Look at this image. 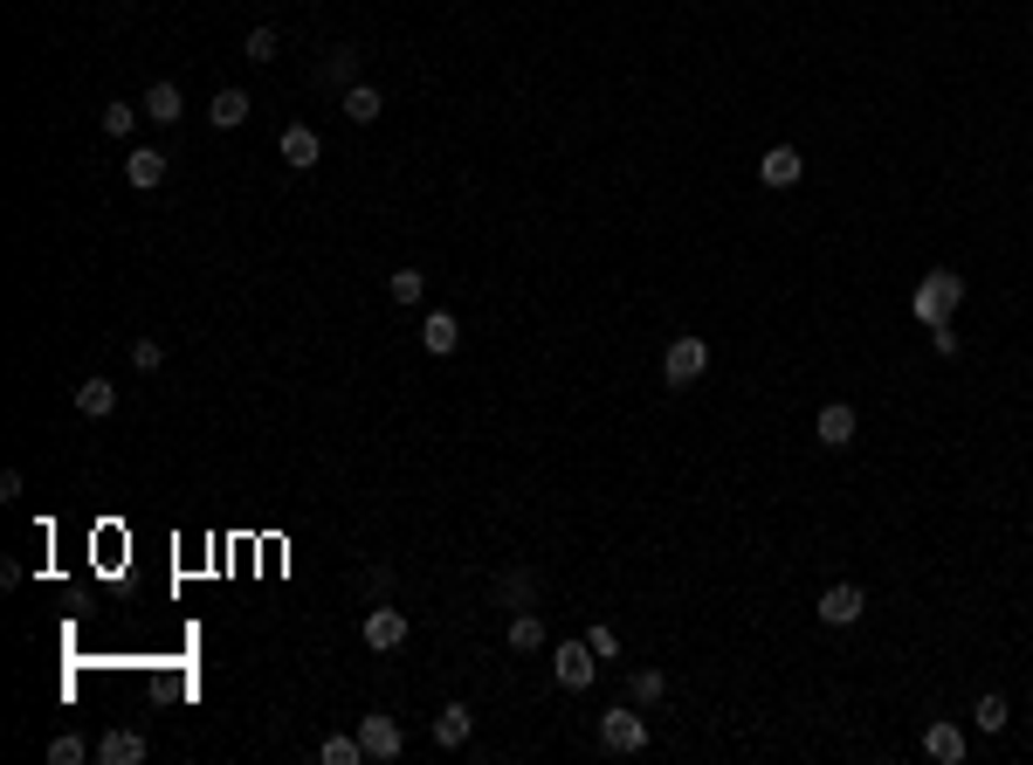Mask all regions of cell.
<instances>
[{
    "label": "cell",
    "mask_w": 1033,
    "mask_h": 765,
    "mask_svg": "<svg viewBox=\"0 0 1033 765\" xmlns=\"http://www.w3.org/2000/svg\"><path fill=\"white\" fill-rule=\"evenodd\" d=\"M965 290H971V284H965L958 269H930L923 284H917V297H910V318H917L923 331H937V324H951V311L965 303Z\"/></svg>",
    "instance_id": "cell-1"
},
{
    "label": "cell",
    "mask_w": 1033,
    "mask_h": 765,
    "mask_svg": "<svg viewBox=\"0 0 1033 765\" xmlns=\"http://www.w3.org/2000/svg\"><path fill=\"white\" fill-rule=\"evenodd\" d=\"M703 373H710V345L696 339V331L668 339V352H662V379H668V387H696Z\"/></svg>",
    "instance_id": "cell-2"
},
{
    "label": "cell",
    "mask_w": 1033,
    "mask_h": 765,
    "mask_svg": "<svg viewBox=\"0 0 1033 765\" xmlns=\"http://www.w3.org/2000/svg\"><path fill=\"white\" fill-rule=\"evenodd\" d=\"M600 745L620 752V758H627V752H648V718H641V703H634V710H627V703L607 710V718H600Z\"/></svg>",
    "instance_id": "cell-3"
},
{
    "label": "cell",
    "mask_w": 1033,
    "mask_h": 765,
    "mask_svg": "<svg viewBox=\"0 0 1033 765\" xmlns=\"http://www.w3.org/2000/svg\"><path fill=\"white\" fill-rule=\"evenodd\" d=\"M813 614H820L826 628H855V621L868 614V594H862L855 579H841V586H826V594L813 600Z\"/></svg>",
    "instance_id": "cell-4"
},
{
    "label": "cell",
    "mask_w": 1033,
    "mask_h": 765,
    "mask_svg": "<svg viewBox=\"0 0 1033 765\" xmlns=\"http://www.w3.org/2000/svg\"><path fill=\"white\" fill-rule=\"evenodd\" d=\"M552 676L565 683V690H592V676H600V655H592L586 642H558V648H552Z\"/></svg>",
    "instance_id": "cell-5"
},
{
    "label": "cell",
    "mask_w": 1033,
    "mask_h": 765,
    "mask_svg": "<svg viewBox=\"0 0 1033 765\" xmlns=\"http://www.w3.org/2000/svg\"><path fill=\"white\" fill-rule=\"evenodd\" d=\"M358 745H366V758H400L407 752V731H400V718H386V710H373V718H358Z\"/></svg>",
    "instance_id": "cell-6"
},
{
    "label": "cell",
    "mask_w": 1033,
    "mask_h": 765,
    "mask_svg": "<svg viewBox=\"0 0 1033 765\" xmlns=\"http://www.w3.org/2000/svg\"><path fill=\"white\" fill-rule=\"evenodd\" d=\"M358 634H366V648L393 655L407 642V614H400V607H366V628H358Z\"/></svg>",
    "instance_id": "cell-7"
},
{
    "label": "cell",
    "mask_w": 1033,
    "mask_h": 765,
    "mask_svg": "<svg viewBox=\"0 0 1033 765\" xmlns=\"http://www.w3.org/2000/svg\"><path fill=\"white\" fill-rule=\"evenodd\" d=\"M813 435H820V448H847L862 435V414L847 400H834V407H820V421H813Z\"/></svg>",
    "instance_id": "cell-8"
},
{
    "label": "cell",
    "mask_w": 1033,
    "mask_h": 765,
    "mask_svg": "<svg viewBox=\"0 0 1033 765\" xmlns=\"http://www.w3.org/2000/svg\"><path fill=\"white\" fill-rule=\"evenodd\" d=\"M145 752H152V745H145L138 731H124V724L97 738V765H145Z\"/></svg>",
    "instance_id": "cell-9"
},
{
    "label": "cell",
    "mask_w": 1033,
    "mask_h": 765,
    "mask_svg": "<svg viewBox=\"0 0 1033 765\" xmlns=\"http://www.w3.org/2000/svg\"><path fill=\"white\" fill-rule=\"evenodd\" d=\"M318 159H324V138H318V124H290V132H282V166L310 173Z\"/></svg>",
    "instance_id": "cell-10"
},
{
    "label": "cell",
    "mask_w": 1033,
    "mask_h": 765,
    "mask_svg": "<svg viewBox=\"0 0 1033 765\" xmlns=\"http://www.w3.org/2000/svg\"><path fill=\"white\" fill-rule=\"evenodd\" d=\"M799 173H807L799 145H771L765 159H758V180H765V187H799Z\"/></svg>",
    "instance_id": "cell-11"
},
{
    "label": "cell",
    "mask_w": 1033,
    "mask_h": 765,
    "mask_svg": "<svg viewBox=\"0 0 1033 765\" xmlns=\"http://www.w3.org/2000/svg\"><path fill=\"white\" fill-rule=\"evenodd\" d=\"M923 752L937 758V765H958V758H965V724H951V718L923 724Z\"/></svg>",
    "instance_id": "cell-12"
},
{
    "label": "cell",
    "mask_w": 1033,
    "mask_h": 765,
    "mask_svg": "<svg viewBox=\"0 0 1033 765\" xmlns=\"http://www.w3.org/2000/svg\"><path fill=\"white\" fill-rule=\"evenodd\" d=\"M138 111H145L152 124H179V118H187V97H179V84H152Z\"/></svg>",
    "instance_id": "cell-13"
},
{
    "label": "cell",
    "mask_w": 1033,
    "mask_h": 765,
    "mask_svg": "<svg viewBox=\"0 0 1033 765\" xmlns=\"http://www.w3.org/2000/svg\"><path fill=\"white\" fill-rule=\"evenodd\" d=\"M421 345L434 352V359H448V352L462 345V324H455V311H427V324H421Z\"/></svg>",
    "instance_id": "cell-14"
},
{
    "label": "cell",
    "mask_w": 1033,
    "mask_h": 765,
    "mask_svg": "<svg viewBox=\"0 0 1033 765\" xmlns=\"http://www.w3.org/2000/svg\"><path fill=\"white\" fill-rule=\"evenodd\" d=\"M469 731H476V710H469V703H448L442 718H434V745L455 752V745H469Z\"/></svg>",
    "instance_id": "cell-15"
},
{
    "label": "cell",
    "mask_w": 1033,
    "mask_h": 765,
    "mask_svg": "<svg viewBox=\"0 0 1033 765\" xmlns=\"http://www.w3.org/2000/svg\"><path fill=\"white\" fill-rule=\"evenodd\" d=\"M489 600H497V607H537V573H497Z\"/></svg>",
    "instance_id": "cell-16"
},
{
    "label": "cell",
    "mask_w": 1033,
    "mask_h": 765,
    "mask_svg": "<svg viewBox=\"0 0 1033 765\" xmlns=\"http://www.w3.org/2000/svg\"><path fill=\"white\" fill-rule=\"evenodd\" d=\"M207 118H214L221 132H235V124H248V90H235V84H227V90H214V104H207Z\"/></svg>",
    "instance_id": "cell-17"
},
{
    "label": "cell",
    "mask_w": 1033,
    "mask_h": 765,
    "mask_svg": "<svg viewBox=\"0 0 1033 765\" xmlns=\"http://www.w3.org/2000/svg\"><path fill=\"white\" fill-rule=\"evenodd\" d=\"M124 180H132V187H159V180H166V152H152V145H138L132 159H124Z\"/></svg>",
    "instance_id": "cell-18"
},
{
    "label": "cell",
    "mask_w": 1033,
    "mask_h": 765,
    "mask_svg": "<svg viewBox=\"0 0 1033 765\" xmlns=\"http://www.w3.org/2000/svg\"><path fill=\"white\" fill-rule=\"evenodd\" d=\"M118 407V387L111 379H84V387H76V414H90V421H103Z\"/></svg>",
    "instance_id": "cell-19"
},
{
    "label": "cell",
    "mask_w": 1033,
    "mask_h": 765,
    "mask_svg": "<svg viewBox=\"0 0 1033 765\" xmlns=\"http://www.w3.org/2000/svg\"><path fill=\"white\" fill-rule=\"evenodd\" d=\"M379 111H386V97H379L373 84H352V90H345V118H352V124H373Z\"/></svg>",
    "instance_id": "cell-20"
},
{
    "label": "cell",
    "mask_w": 1033,
    "mask_h": 765,
    "mask_svg": "<svg viewBox=\"0 0 1033 765\" xmlns=\"http://www.w3.org/2000/svg\"><path fill=\"white\" fill-rule=\"evenodd\" d=\"M627 697H634L641 710H655V703L668 697V676H662V669H634V676H627Z\"/></svg>",
    "instance_id": "cell-21"
},
{
    "label": "cell",
    "mask_w": 1033,
    "mask_h": 765,
    "mask_svg": "<svg viewBox=\"0 0 1033 765\" xmlns=\"http://www.w3.org/2000/svg\"><path fill=\"white\" fill-rule=\"evenodd\" d=\"M97 758V745H84L76 731H63V738H48V765H90Z\"/></svg>",
    "instance_id": "cell-22"
},
{
    "label": "cell",
    "mask_w": 1033,
    "mask_h": 765,
    "mask_svg": "<svg viewBox=\"0 0 1033 765\" xmlns=\"http://www.w3.org/2000/svg\"><path fill=\"white\" fill-rule=\"evenodd\" d=\"M318 758H324V765H366V745H358V731H352V738L338 731V738H324V745H318Z\"/></svg>",
    "instance_id": "cell-23"
},
{
    "label": "cell",
    "mask_w": 1033,
    "mask_h": 765,
    "mask_svg": "<svg viewBox=\"0 0 1033 765\" xmlns=\"http://www.w3.org/2000/svg\"><path fill=\"white\" fill-rule=\"evenodd\" d=\"M510 648H516V655H537V648H545V621H537V614H516V621H510Z\"/></svg>",
    "instance_id": "cell-24"
},
{
    "label": "cell",
    "mask_w": 1033,
    "mask_h": 765,
    "mask_svg": "<svg viewBox=\"0 0 1033 765\" xmlns=\"http://www.w3.org/2000/svg\"><path fill=\"white\" fill-rule=\"evenodd\" d=\"M318 76H324V84H338V90H352V76H358V48H331Z\"/></svg>",
    "instance_id": "cell-25"
},
{
    "label": "cell",
    "mask_w": 1033,
    "mask_h": 765,
    "mask_svg": "<svg viewBox=\"0 0 1033 765\" xmlns=\"http://www.w3.org/2000/svg\"><path fill=\"white\" fill-rule=\"evenodd\" d=\"M386 290H393V303H421L427 276H421V269H393V276H386Z\"/></svg>",
    "instance_id": "cell-26"
},
{
    "label": "cell",
    "mask_w": 1033,
    "mask_h": 765,
    "mask_svg": "<svg viewBox=\"0 0 1033 765\" xmlns=\"http://www.w3.org/2000/svg\"><path fill=\"white\" fill-rule=\"evenodd\" d=\"M1006 724H1013V710H1006V697H978V731L999 738Z\"/></svg>",
    "instance_id": "cell-27"
},
{
    "label": "cell",
    "mask_w": 1033,
    "mask_h": 765,
    "mask_svg": "<svg viewBox=\"0 0 1033 765\" xmlns=\"http://www.w3.org/2000/svg\"><path fill=\"white\" fill-rule=\"evenodd\" d=\"M242 56L248 63H276V29H248L242 35Z\"/></svg>",
    "instance_id": "cell-28"
},
{
    "label": "cell",
    "mask_w": 1033,
    "mask_h": 765,
    "mask_svg": "<svg viewBox=\"0 0 1033 765\" xmlns=\"http://www.w3.org/2000/svg\"><path fill=\"white\" fill-rule=\"evenodd\" d=\"M132 366H138V373H159V366H166V345H159V339H138V345H132Z\"/></svg>",
    "instance_id": "cell-29"
},
{
    "label": "cell",
    "mask_w": 1033,
    "mask_h": 765,
    "mask_svg": "<svg viewBox=\"0 0 1033 765\" xmlns=\"http://www.w3.org/2000/svg\"><path fill=\"white\" fill-rule=\"evenodd\" d=\"M586 648H592V655L607 662V655H620V634H613L607 621H592V628H586Z\"/></svg>",
    "instance_id": "cell-30"
},
{
    "label": "cell",
    "mask_w": 1033,
    "mask_h": 765,
    "mask_svg": "<svg viewBox=\"0 0 1033 765\" xmlns=\"http://www.w3.org/2000/svg\"><path fill=\"white\" fill-rule=\"evenodd\" d=\"M132 124H138V111H132V104H103V132H111V138H124Z\"/></svg>",
    "instance_id": "cell-31"
}]
</instances>
